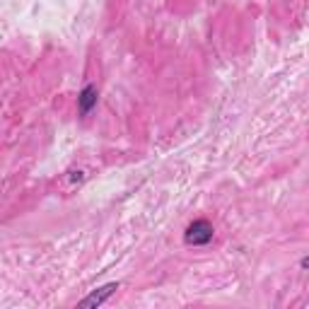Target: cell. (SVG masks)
I'll return each instance as SVG.
<instances>
[{
  "mask_svg": "<svg viewBox=\"0 0 309 309\" xmlns=\"http://www.w3.org/2000/svg\"><path fill=\"white\" fill-rule=\"evenodd\" d=\"M95 104H97V87H92V85H87V87L82 89V92H80V97H78L80 114H89Z\"/></svg>",
  "mask_w": 309,
  "mask_h": 309,
  "instance_id": "obj_3",
  "label": "cell"
},
{
  "mask_svg": "<svg viewBox=\"0 0 309 309\" xmlns=\"http://www.w3.org/2000/svg\"><path fill=\"white\" fill-rule=\"evenodd\" d=\"M116 290H119V285H116V283H109V285L99 287V293H92L89 297H85V300L80 302V304H82V307H95V304H102V302L106 300L109 295L116 293Z\"/></svg>",
  "mask_w": 309,
  "mask_h": 309,
  "instance_id": "obj_2",
  "label": "cell"
},
{
  "mask_svg": "<svg viewBox=\"0 0 309 309\" xmlns=\"http://www.w3.org/2000/svg\"><path fill=\"white\" fill-rule=\"evenodd\" d=\"M186 244H193V246H206L208 242H213V225L208 220H196L191 222L189 227H186Z\"/></svg>",
  "mask_w": 309,
  "mask_h": 309,
  "instance_id": "obj_1",
  "label": "cell"
}]
</instances>
